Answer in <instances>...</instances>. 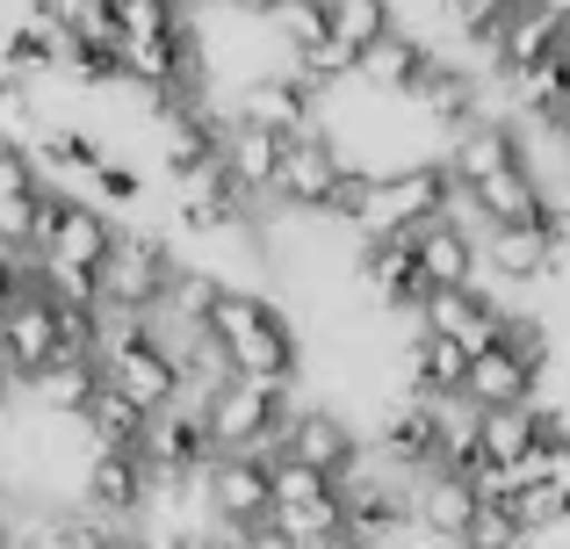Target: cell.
Listing matches in <instances>:
<instances>
[{
	"mask_svg": "<svg viewBox=\"0 0 570 549\" xmlns=\"http://www.w3.org/2000/svg\"><path fill=\"white\" fill-rule=\"evenodd\" d=\"M333 29L354 43V51H368L376 37L397 29V0H333Z\"/></svg>",
	"mask_w": 570,
	"mask_h": 549,
	"instance_id": "24",
	"label": "cell"
},
{
	"mask_svg": "<svg viewBox=\"0 0 570 549\" xmlns=\"http://www.w3.org/2000/svg\"><path fill=\"white\" fill-rule=\"evenodd\" d=\"M513 8H520V0H441V22L455 29V37H470L476 51H484V43L499 37V22H505Z\"/></svg>",
	"mask_w": 570,
	"mask_h": 549,
	"instance_id": "25",
	"label": "cell"
},
{
	"mask_svg": "<svg viewBox=\"0 0 570 549\" xmlns=\"http://www.w3.org/2000/svg\"><path fill=\"white\" fill-rule=\"evenodd\" d=\"M354 282H362L368 296L397 318V311H419L426 304V268H419V246H412V232H368L362 239V254H354Z\"/></svg>",
	"mask_w": 570,
	"mask_h": 549,
	"instance_id": "8",
	"label": "cell"
},
{
	"mask_svg": "<svg viewBox=\"0 0 570 549\" xmlns=\"http://www.w3.org/2000/svg\"><path fill=\"white\" fill-rule=\"evenodd\" d=\"M145 455H153V470H203L209 455H217V434H209V412L203 405H167L153 412V427H145Z\"/></svg>",
	"mask_w": 570,
	"mask_h": 549,
	"instance_id": "15",
	"label": "cell"
},
{
	"mask_svg": "<svg viewBox=\"0 0 570 549\" xmlns=\"http://www.w3.org/2000/svg\"><path fill=\"white\" fill-rule=\"evenodd\" d=\"M275 29H282L289 51H311V43L333 37V0H289V8L275 14Z\"/></svg>",
	"mask_w": 570,
	"mask_h": 549,
	"instance_id": "28",
	"label": "cell"
},
{
	"mask_svg": "<svg viewBox=\"0 0 570 549\" xmlns=\"http://www.w3.org/2000/svg\"><path fill=\"white\" fill-rule=\"evenodd\" d=\"M267 463H275V507H289V499H318V492H333V470H318V463H304V455H267Z\"/></svg>",
	"mask_w": 570,
	"mask_h": 549,
	"instance_id": "29",
	"label": "cell"
},
{
	"mask_svg": "<svg viewBox=\"0 0 570 549\" xmlns=\"http://www.w3.org/2000/svg\"><path fill=\"white\" fill-rule=\"evenodd\" d=\"M354 159L333 145V130H304V138H289V159H282V188H275V210H325L340 188V174H347Z\"/></svg>",
	"mask_w": 570,
	"mask_h": 549,
	"instance_id": "10",
	"label": "cell"
},
{
	"mask_svg": "<svg viewBox=\"0 0 570 549\" xmlns=\"http://www.w3.org/2000/svg\"><path fill=\"white\" fill-rule=\"evenodd\" d=\"M311 549H376L362 536V528H340V536H325V542H311Z\"/></svg>",
	"mask_w": 570,
	"mask_h": 549,
	"instance_id": "34",
	"label": "cell"
},
{
	"mask_svg": "<svg viewBox=\"0 0 570 549\" xmlns=\"http://www.w3.org/2000/svg\"><path fill=\"white\" fill-rule=\"evenodd\" d=\"M505 347H513V354H528V362L542 369V376L557 369V333H549V318H542V311H505Z\"/></svg>",
	"mask_w": 570,
	"mask_h": 549,
	"instance_id": "27",
	"label": "cell"
},
{
	"mask_svg": "<svg viewBox=\"0 0 570 549\" xmlns=\"http://www.w3.org/2000/svg\"><path fill=\"white\" fill-rule=\"evenodd\" d=\"M124 72L138 87H159V95H167V87L181 80V29H174V37H124Z\"/></svg>",
	"mask_w": 570,
	"mask_h": 549,
	"instance_id": "23",
	"label": "cell"
},
{
	"mask_svg": "<svg viewBox=\"0 0 570 549\" xmlns=\"http://www.w3.org/2000/svg\"><path fill=\"white\" fill-rule=\"evenodd\" d=\"M289 405H296V391H282V383L232 376L203 412H209V434H217V449H261V455H282Z\"/></svg>",
	"mask_w": 570,
	"mask_h": 549,
	"instance_id": "2",
	"label": "cell"
},
{
	"mask_svg": "<svg viewBox=\"0 0 570 549\" xmlns=\"http://www.w3.org/2000/svg\"><path fill=\"white\" fill-rule=\"evenodd\" d=\"M188 8H209V0H188Z\"/></svg>",
	"mask_w": 570,
	"mask_h": 549,
	"instance_id": "36",
	"label": "cell"
},
{
	"mask_svg": "<svg viewBox=\"0 0 570 549\" xmlns=\"http://www.w3.org/2000/svg\"><path fill=\"white\" fill-rule=\"evenodd\" d=\"M426 66H433V43L426 37H412V29H390V37H376L362 51V72L354 80L362 87H376V95H397V101H412L419 95V80H426Z\"/></svg>",
	"mask_w": 570,
	"mask_h": 549,
	"instance_id": "16",
	"label": "cell"
},
{
	"mask_svg": "<svg viewBox=\"0 0 570 549\" xmlns=\"http://www.w3.org/2000/svg\"><path fill=\"white\" fill-rule=\"evenodd\" d=\"M275 521L289 528L296 542H325V536H340V528H354L347 484H333V492H318V499H289V507H275Z\"/></svg>",
	"mask_w": 570,
	"mask_h": 549,
	"instance_id": "22",
	"label": "cell"
},
{
	"mask_svg": "<svg viewBox=\"0 0 570 549\" xmlns=\"http://www.w3.org/2000/svg\"><path fill=\"white\" fill-rule=\"evenodd\" d=\"M238 549H311V542H296V536H289V528H282V521H275V513H267V521H253V528H246V536H238Z\"/></svg>",
	"mask_w": 570,
	"mask_h": 549,
	"instance_id": "31",
	"label": "cell"
},
{
	"mask_svg": "<svg viewBox=\"0 0 570 549\" xmlns=\"http://www.w3.org/2000/svg\"><path fill=\"white\" fill-rule=\"evenodd\" d=\"M419 246V268H426V282H484V232L462 225V217H426V225L412 232Z\"/></svg>",
	"mask_w": 570,
	"mask_h": 549,
	"instance_id": "14",
	"label": "cell"
},
{
	"mask_svg": "<svg viewBox=\"0 0 570 549\" xmlns=\"http://www.w3.org/2000/svg\"><path fill=\"white\" fill-rule=\"evenodd\" d=\"M448 196H455V167H448V159H412V167H397V174H376L362 239L368 232H419L426 217L448 210Z\"/></svg>",
	"mask_w": 570,
	"mask_h": 549,
	"instance_id": "4",
	"label": "cell"
},
{
	"mask_svg": "<svg viewBox=\"0 0 570 549\" xmlns=\"http://www.w3.org/2000/svg\"><path fill=\"white\" fill-rule=\"evenodd\" d=\"M282 449L304 455V463H318V470H333V478H347V470L362 463V449H368V427H354L340 405H289Z\"/></svg>",
	"mask_w": 570,
	"mask_h": 549,
	"instance_id": "12",
	"label": "cell"
},
{
	"mask_svg": "<svg viewBox=\"0 0 570 549\" xmlns=\"http://www.w3.org/2000/svg\"><path fill=\"white\" fill-rule=\"evenodd\" d=\"M203 492H209L217 528H238V536H246L253 521L275 513V463H267L261 449H217L203 463Z\"/></svg>",
	"mask_w": 570,
	"mask_h": 549,
	"instance_id": "7",
	"label": "cell"
},
{
	"mask_svg": "<svg viewBox=\"0 0 570 549\" xmlns=\"http://www.w3.org/2000/svg\"><path fill=\"white\" fill-rule=\"evenodd\" d=\"M542 8H549V14H557V22H570V0H542Z\"/></svg>",
	"mask_w": 570,
	"mask_h": 549,
	"instance_id": "35",
	"label": "cell"
},
{
	"mask_svg": "<svg viewBox=\"0 0 570 549\" xmlns=\"http://www.w3.org/2000/svg\"><path fill=\"white\" fill-rule=\"evenodd\" d=\"M80 420H87V434H95V449H145V427H153V412H145L130 391L101 383V391L87 398Z\"/></svg>",
	"mask_w": 570,
	"mask_h": 549,
	"instance_id": "18",
	"label": "cell"
},
{
	"mask_svg": "<svg viewBox=\"0 0 570 549\" xmlns=\"http://www.w3.org/2000/svg\"><path fill=\"white\" fill-rule=\"evenodd\" d=\"M181 275L174 246L159 232H116L109 261H101V304H130V311H159Z\"/></svg>",
	"mask_w": 570,
	"mask_h": 549,
	"instance_id": "5",
	"label": "cell"
},
{
	"mask_svg": "<svg viewBox=\"0 0 570 549\" xmlns=\"http://www.w3.org/2000/svg\"><path fill=\"white\" fill-rule=\"evenodd\" d=\"M282 159H289V138H282V130L232 116V130H224V167H232V182L246 188L253 203H267V210H275V188H282Z\"/></svg>",
	"mask_w": 570,
	"mask_h": 549,
	"instance_id": "13",
	"label": "cell"
},
{
	"mask_svg": "<svg viewBox=\"0 0 570 549\" xmlns=\"http://www.w3.org/2000/svg\"><path fill=\"white\" fill-rule=\"evenodd\" d=\"M14 398H22V376H14V369H8V354H0V420L14 412Z\"/></svg>",
	"mask_w": 570,
	"mask_h": 549,
	"instance_id": "33",
	"label": "cell"
},
{
	"mask_svg": "<svg viewBox=\"0 0 570 549\" xmlns=\"http://www.w3.org/2000/svg\"><path fill=\"white\" fill-rule=\"evenodd\" d=\"M513 513L534 528V536H549V528L570 521V492H563V484H549V478H528V484L513 492Z\"/></svg>",
	"mask_w": 570,
	"mask_h": 549,
	"instance_id": "26",
	"label": "cell"
},
{
	"mask_svg": "<svg viewBox=\"0 0 570 549\" xmlns=\"http://www.w3.org/2000/svg\"><path fill=\"white\" fill-rule=\"evenodd\" d=\"M0 354H8V369L22 376V391L66 354V304H58L43 282H22V296L0 311Z\"/></svg>",
	"mask_w": 570,
	"mask_h": 549,
	"instance_id": "3",
	"label": "cell"
},
{
	"mask_svg": "<svg viewBox=\"0 0 570 549\" xmlns=\"http://www.w3.org/2000/svg\"><path fill=\"white\" fill-rule=\"evenodd\" d=\"M476 513H484V492H476V478H470V470H448V463L419 470L412 521H419V536H426V542L462 549V542H470V528H476Z\"/></svg>",
	"mask_w": 570,
	"mask_h": 549,
	"instance_id": "9",
	"label": "cell"
},
{
	"mask_svg": "<svg viewBox=\"0 0 570 549\" xmlns=\"http://www.w3.org/2000/svg\"><path fill=\"white\" fill-rule=\"evenodd\" d=\"M37 159L51 174H95L109 159V138H101V124H58L37 138Z\"/></svg>",
	"mask_w": 570,
	"mask_h": 549,
	"instance_id": "21",
	"label": "cell"
},
{
	"mask_svg": "<svg viewBox=\"0 0 570 549\" xmlns=\"http://www.w3.org/2000/svg\"><path fill=\"white\" fill-rule=\"evenodd\" d=\"M224 8H232V14H246V22H275V14L289 8V0H224Z\"/></svg>",
	"mask_w": 570,
	"mask_h": 549,
	"instance_id": "32",
	"label": "cell"
},
{
	"mask_svg": "<svg viewBox=\"0 0 570 549\" xmlns=\"http://www.w3.org/2000/svg\"><path fill=\"white\" fill-rule=\"evenodd\" d=\"M209 333L232 347L238 376L282 383V391H296V383H304V340H296V325L282 318V304L267 290L232 282V290L217 296V311H209Z\"/></svg>",
	"mask_w": 570,
	"mask_h": 549,
	"instance_id": "1",
	"label": "cell"
},
{
	"mask_svg": "<svg viewBox=\"0 0 570 549\" xmlns=\"http://www.w3.org/2000/svg\"><path fill=\"white\" fill-rule=\"evenodd\" d=\"M101 369H109V383H116V391H130L145 412H167V405H181V398H188L181 354H174L167 333H159V311H153V325H145V333H130L124 347L101 354Z\"/></svg>",
	"mask_w": 570,
	"mask_h": 549,
	"instance_id": "6",
	"label": "cell"
},
{
	"mask_svg": "<svg viewBox=\"0 0 570 549\" xmlns=\"http://www.w3.org/2000/svg\"><path fill=\"white\" fill-rule=\"evenodd\" d=\"M570 43V22H557V14L542 8V0H520L513 14L499 22V37L484 43V66L499 72V80H513V72H534V66H549Z\"/></svg>",
	"mask_w": 570,
	"mask_h": 549,
	"instance_id": "11",
	"label": "cell"
},
{
	"mask_svg": "<svg viewBox=\"0 0 570 549\" xmlns=\"http://www.w3.org/2000/svg\"><path fill=\"white\" fill-rule=\"evenodd\" d=\"M542 369L528 362V354H513L505 347V340H491V347H476V362H470V383H462V391L476 398V405H534V398H542Z\"/></svg>",
	"mask_w": 570,
	"mask_h": 549,
	"instance_id": "17",
	"label": "cell"
},
{
	"mask_svg": "<svg viewBox=\"0 0 570 549\" xmlns=\"http://www.w3.org/2000/svg\"><path fill=\"white\" fill-rule=\"evenodd\" d=\"M87 182L101 188V203H116V210H130V203H145V174L138 167H116V159H101Z\"/></svg>",
	"mask_w": 570,
	"mask_h": 549,
	"instance_id": "30",
	"label": "cell"
},
{
	"mask_svg": "<svg viewBox=\"0 0 570 549\" xmlns=\"http://www.w3.org/2000/svg\"><path fill=\"white\" fill-rule=\"evenodd\" d=\"M109 246H116V217L101 210V203L72 196V210H66V225H58L51 254L58 261H80V268H101V261H109Z\"/></svg>",
	"mask_w": 570,
	"mask_h": 549,
	"instance_id": "20",
	"label": "cell"
},
{
	"mask_svg": "<svg viewBox=\"0 0 570 549\" xmlns=\"http://www.w3.org/2000/svg\"><path fill=\"white\" fill-rule=\"evenodd\" d=\"M101 383H109L101 354H58V362L29 383V398H37V405H51V412H87V398H95Z\"/></svg>",
	"mask_w": 570,
	"mask_h": 549,
	"instance_id": "19",
	"label": "cell"
}]
</instances>
